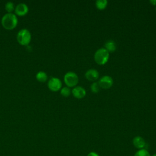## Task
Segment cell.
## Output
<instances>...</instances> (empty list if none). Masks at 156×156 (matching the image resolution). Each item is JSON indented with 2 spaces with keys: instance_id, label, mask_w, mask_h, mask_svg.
<instances>
[{
  "instance_id": "7a4b0ae2",
  "label": "cell",
  "mask_w": 156,
  "mask_h": 156,
  "mask_svg": "<svg viewBox=\"0 0 156 156\" xmlns=\"http://www.w3.org/2000/svg\"><path fill=\"white\" fill-rule=\"evenodd\" d=\"M94 58L98 65H104L108 60L109 52L104 48H99L94 53Z\"/></svg>"
},
{
  "instance_id": "8fae6325",
  "label": "cell",
  "mask_w": 156,
  "mask_h": 156,
  "mask_svg": "<svg viewBox=\"0 0 156 156\" xmlns=\"http://www.w3.org/2000/svg\"><path fill=\"white\" fill-rule=\"evenodd\" d=\"M104 48L109 52H114L116 49V45L114 41L112 40H107L104 44Z\"/></svg>"
},
{
  "instance_id": "3957f363",
  "label": "cell",
  "mask_w": 156,
  "mask_h": 156,
  "mask_svg": "<svg viewBox=\"0 0 156 156\" xmlns=\"http://www.w3.org/2000/svg\"><path fill=\"white\" fill-rule=\"evenodd\" d=\"M17 40L21 45H27L31 40V34L27 29H21L17 34Z\"/></svg>"
},
{
  "instance_id": "9a60e30c",
  "label": "cell",
  "mask_w": 156,
  "mask_h": 156,
  "mask_svg": "<svg viewBox=\"0 0 156 156\" xmlns=\"http://www.w3.org/2000/svg\"><path fill=\"white\" fill-rule=\"evenodd\" d=\"M90 89L91 90V91L94 93H97L99 92V90H100V87L98 84V82H93L90 85Z\"/></svg>"
},
{
  "instance_id": "ac0fdd59",
  "label": "cell",
  "mask_w": 156,
  "mask_h": 156,
  "mask_svg": "<svg viewBox=\"0 0 156 156\" xmlns=\"http://www.w3.org/2000/svg\"><path fill=\"white\" fill-rule=\"evenodd\" d=\"M87 156H99L98 154H97L96 152H90L88 155Z\"/></svg>"
},
{
  "instance_id": "5b68a950",
  "label": "cell",
  "mask_w": 156,
  "mask_h": 156,
  "mask_svg": "<svg viewBox=\"0 0 156 156\" xmlns=\"http://www.w3.org/2000/svg\"><path fill=\"white\" fill-rule=\"evenodd\" d=\"M62 85V83L60 79L55 77H52L50 78L48 82V88L53 91H57L59 90L61 88Z\"/></svg>"
},
{
  "instance_id": "9c48e42d",
  "label": "cell",
  "mask_w": 156,
  "mask_h": 156,
  "mask_svg": "<svg viewBox=\"0 0 156 156\" xmlns=\"http://www.w3.org/2000/svg\"><path fill=\"white\" fill-rule=\"evenodd\" d=\"M85 77L90 81H94L97 80L99 77V72L95 69H89L85 74Z\"/></svg>"
},
{
  "instance_id": "277c9868",
  "label": "cell",
  "mask_w": 156,
  "mask_h": 156,
  "mask_svg": "<svg viewBox=\"0 0 156 156\" xmlns=\"http://www.w3.org/2000/svg\"><path fill=\"white\" fill-rule=\"evenodd\" d=\"M64 82L68 87H75L78 82L79 77L77 74L73 71L67 72L64 76Z\"/></svg>"
},
{
  "instance_id": "d6986e66",
  "label": "cell",
  "mask_w": 156,
  "mask_h": 156,
  "mask_svg": "<svg viewBox=\"0 0 156 156\" xmlns=\"http://www.w3.org/2000/svg\"><path fill=\"white\" fill-rule=\"evenodd\" d=\"M151 3H152L153 5H156V0H151Z\"/></svg>"
},
{
  "instance_id": "ba28073f",
  "label": "cell",
  "mask_w": 156,
  "mask_h": 156,
  "mask_svg": "<svg viewBox=\"0 0 156 156\" xmlns=\"http://www.w3.org/2000/svg\"><path fill=\"white\" fill-rule=\"evenodd\" d=\"M72 94L75 98L77 99H82L86 95V91L83 87L77 86L72 90Z\"/></svg>"
},
{
  "instance_id": "52a82bcc",
  "label": "cell",
  "mask_w": 156,
  "mask_h": 156,
  "mask_svg": "<svg viewBox=\"0 0 156 156\" xmlns=\"http://www.w3.org/2000/svg\"><path fill=\"white\" fill-rule=\"evenodd\" d=\"M28 6L25 3H20L17 4L15 9V13L19 16L25 15L28 12Z\"/></svg>"
},
{
  "instance_id": "ffe728a7",
  "label": "cell",
  "mask_w": 156,
  "mask_h": 156,
  "mask_svg": "<svg viewBox=\"0 0 156 156\" xmlns=\"http://www.w3.org/2000/svg\"><path fill=\"white\" fill-rule=\"evenodd\" d=\"M152 156H156V154H154L153 155H152Z\"/></svg>"
},
{
  "instance_id": "8992f818",
  "label": "cell",
  "mask_w": 156,
  "mask_h": 156,
  "mask_svg": "<svg viewBox=\"0 0 156 156\" xmlns=\"http://www.w3.org/2000/svg\"><path fill=\"white\" fill-rule=\"evenodd\" d=\"M98 83L101 88L104 89H108L112 86L113 80L110 76L106 75L101 77Z\"/></svg>"
},
{
  "instance_id": "2e32d148",
  "label": "cell",
  "mask_w": 156,
  "mask_h": 156,
  "mask_svg": "<svg viewBox=\"0 0 156 156\" xmlns=\"http://www.w3.org/2000/svg\"><path fill=\"white\" fill-rule=\"evenodd\" d=\"M60 94L64 97H68L71 94V90L68 87H63L60 90Z\"/></svg>"
},
{
  "instance_id": "6da1fadb",
  "label": "cell",
  "mask_w": 156,
  "mask_h": 156,
  "mask_svg": "<svg viewBox=\"0 0 156 156\" xmlns=\"http://www.w3.org/2000/svg\"><path fill=\"white\" fill-rule=\"evenodd\" d=\"M1 23L3 27L8 30L15 28L18 23V18L16 15L12 13H7L3 15L1 19Z\"/></svg>"
},
{
  "instance_id": "4fadbf2b",
  "label": "cell",
  "mask_w": 156,
  "mask_h": 156,
  "mask_svg": "<svg viewBox=\"0 0 156 156\" xmlns=\"http://www.w3.org/2000/svg\"><path fill=\"white\" fill-rule=\"evenodd\" d=\"M96 6L99 10L104 9L107 5V0H97L96 1Z\"/></svg>"
},
{
  "instance_id": "7c38bea8",
  "label": "cell",
  "mask_w": 156,
  "mask_h": 156,
  "mask_svg": "<svg viewBox=\"0 0 156 156\" xmlns=\"http://www.w3.org/2000/svg\"><path fill=\"white\" fill-rule=\"evenodd\" d=\"M36 79L41 82H44L48 79L47 74L43 71H40L36 74Z\"/></svg>"
},
{
  "instance_id": "e0dca14e",
  "label": "cell",
  "mask_w": 156,
  "mask_h": 156,
  "mask_svg": "<svg viewBox=\"0 0 156 156\" xmlns=\"http://www.w3.org/2000/svg\"><path fill=\"white\" fill-rule=\"evenodd\" d=\"M5 9L8 12V13H12L14 10V4L11 1H8L5 5Z\"/></svg>"
},
{
  "instance_id": "30bf717a",
  "label": "cell",
  "mask_w": 156,
  "mask_h": 156,
  "mask_svg": "<svg viewBox=\"0 0 156 156\" xmlns=\"http://www.w3.org/2000/svg\"><path fill=\"white\" fill-rule=\"evenodd\" d=\"M132 143L133 146L136 148L140 149H143L146 145V142L144 140L141 136H136L135 138H133Z\"/></svg>"
},
{
  "instance_id": "5bb4252c",
  "label": "cell",
  "mask_w": 156,
  "mask_h": 156,
  "mask_svg": "<svg viewBox=\"0 0 156 156\" xmlns=\"http://www.w3.org/2000/svg\"><path fill=\"white\" fill-rule=\"evenodd\" d=\"M134 156H151L149 152L145 149H139L134 155Z\"/></svg>"
}]
</instances>
